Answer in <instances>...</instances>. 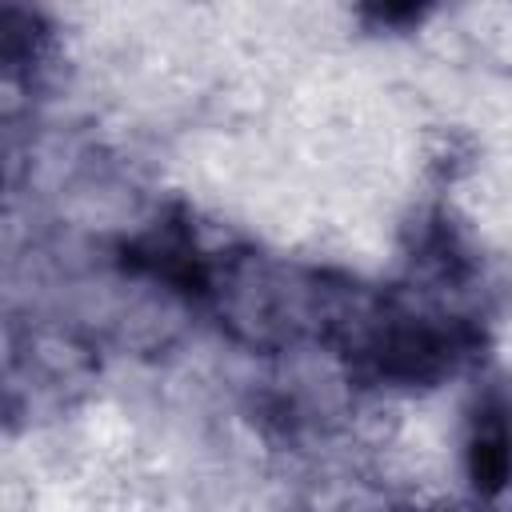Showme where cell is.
I'll return each mask as SVG.
<instances>
[{
  "label": "cell",
  "mask_w": 512,
  "mask_h": 512,
  "mask_svg": "<svg viewBox=\"0 0 512 512\" xmlns=\"http://www.w3.org/2000/svg\"><path fill=\"white\" fill-rule=\"evenodd\" d=\"M128 264H136L140 272H148V276H156L180 292H204L208 288V268H204L196 244L188 240V232L176 224H160L144 240H136L128 248Z\"/></svg>",
  "instance_id": "cell-1"
},
{
  "label": "cell",
  "mask_w": 512,
  "mask_h": 512,
  "mask_svg": "<svg viewBox=\"0 0 512 512\" xmlns=\"http://www.w3.org/2000/svg\"><path fill=\"white\" fill-rule=\"evenodd\" d=\"M468 472L476 480L480 492H500L504 476H508V436H504V420L492 416L488 424H480L472 448H468Z\"/></svg>",
  "instance_id": "cell-2"
},
{
  "label": "cell",
  "mask_w": 512,
  "mask_h": 512,
  "mask_svg": "<svg viewBox=\"0 0 512 512\" xmlns=\"http://www.w3.org/2000/svg\"><path fill=\"white\" fill-rule=\"evenodd\" d=\"M40 40H44V20L36 12L0 4V68L32 60Z\"/></svg>",
  "instance_id": "cell-3"
},
{
  "label": "cell",
  "mask_w": 512,
  "mask_h": 512,
  "mask_svg": "<svg viewBox=\"0 0 512 512\" xmlns=\"http://www.w3.org/2000/svg\"><path fill=\"white\" fill-rule=\"evenodd\" d=\"M368 16H376L384 24H400V20H420V8H372Z\"/></svg>",
  "instance_id": "cell-4"
}]
</instances>
